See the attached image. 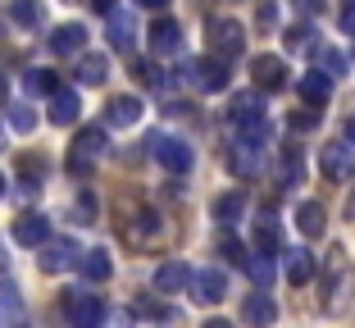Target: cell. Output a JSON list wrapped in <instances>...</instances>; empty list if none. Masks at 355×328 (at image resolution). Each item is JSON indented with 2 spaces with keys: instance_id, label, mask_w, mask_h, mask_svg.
I'll use <instances>...</instances> for the list:
<instances>
[{
  "instance_id": "obj_1",
  "label": "cell",
  "mask_w": 355,
  "mask_h": 328,
  "mask_svg": "<svg viewBox=\"0 0 355 328\" xmlns=\"http://www.w3.org/2000/svg\"><path fill=\"white\" fill-rule=\"evenodd\" d=\"M228 119L237 132H251V137H269V119H264V101L260 92H237V101L228 105Z\"/></svg>"
},
{
  "instance_id": "obj_2",
  "label": "cell",
  "mask_w": 355,
  "mask_h": 328,
  "mask_svg": "<svg viewBox=\"0 0 355 328\" xmlns=\"http://www.w3.org/2000/svg\"><path fill=\"white\" fill-rule=\"evenodd\" d=\"M264 146H269V137L237 132V137H232V150H228V169L237 173V178H255V173L264 169Z\"/></svg>"
},
{
  "instance_id": "obj_3",
  "label": "cell",
  "mask_w": 355,
  "mask_h": 328,
  "mask_svg": "<svg viewBox=\"0 0 355 328\" xmlns=\"http://www.w3.org/2000/svg\"><path fill=\"white\" fill-rule=\"evenodd\" d=\"M123 242L137 246V251H146V246L164 242V219H159L155 210H132L123 219Z\"/></svg>"
},
{
  "instance_id": "obj_4",
  "label": "cell",
  "mask_w": 355,
  "mask_h": 328,
  "mask_svg": "<svg viewBox=\"0 0 355 328\" xmlns=\"http://www.w3.org/2000/svg\"><path fill=\"white\" fill-rule=\"evenodd\" d=\"M101 155H105V128H83V132L73 137V150H69V173L87 178Z\"/></svg>"
},
{
  "instance_id": "obj_5",
  "label": "cell",
  "mask_w": 355,
  "mask_h": 328,
  "mask_svg": "<svg viewBox=\"0 0 355 328\" xmlns=\"http://www.w3.org/2000/svg\"><path fill=\"white\" fill-rule=\"evenodd\" d=\"M64 315L73 328H101L105 324V301L96 292H69L64 297Z\"/></svg>"
},
{
  "instance_id": "obj_6",
  "label": "cell",
  "mask_w": 355,
  "mask_h": 328,
  "mask_svg": "<svg viewBox=\"0 0 355 328\" xmlns=\"http://www.w3.org/2000/svg\"><path fill=\"white\" fill-rule=\"evenodd\" d=\"M146 146H150V155H155L168 173H187V169H191V159H196V155H191V146H187L182 137H164V132H155Z\"/></svg>"
},
{
  "instance_id": "obj_7",
  "label": "cell",
  "mask_w": 355,
  "mask_h": 328,
  "mask_svg": "<svg viewBox=\"0 0 355 328\" xmlns=\"http://www.w3.org/2000/svg\"><path fill=\"white\" fill-rule=\"evenodd\" d=\"M319 169H324L328 182H351L355 178V150L346 146V141H328V146L319 150Z\"/></svg>"
},
{
  "instance_id": "obj_8",
  "label": "cell",
  "mask_w": 355,
  "mask_h": 328,
  "mask_svg": "<svg viewBox=\"0 0 355 328\" xmlns=\"http://www.w3.org/2000/svg\"><path fill=\"white\" fill-rule=\"evenodd\" d=\"M209 37H214V55L219 60H237L246 51V32H241L237 19H214L209 23Z\"/></svg>"
},
{
  "instance_id": "obj_9",
  "label": "cell",
  "mask_w": 355,
  "mask_h": 328,
  "mask_svg": "<svg viewBox=\"0 0 355 328\" xmlns=\"http://www.w3.org/2000/svg\"><path fill=\"white\" fill-rule=\"evenodd\" d=\"M251 78L260 92H282L287 87V64L278 60V55H255L251 60Z\"/></svg>"
},
{
  "instance_id": "obj_10",
  "label": "cell",
  "mask_w": 355,
  "mask_h": 328,
  "mask_svg": "<svg viewBox=\"0 0 355 328\" xmlns=\"http://www.w3.org/2000/svg\"><path fill=\"white\" fill-rule=\"evenodd\" d=\"M191 297L200 301V306H219L223 297H228V278L219 274V269H200V274H191Z\"/></svg>"
},
{
  "instance_id": "obj_11",
  "label": "cell",
  "mask_w": 355,
  "mask_h": 328,
  "mask_svg": "<svg viewBox=\"0 0 355 328\" xmlns=\"http://www.w3.org/2000/svg\"><path fill=\"white\" fill-rule=\"evenodd\" d=\"M191 83H196L200 92H223V87H228V60H219V55L196 60L191 64Z\"/></svg>"
},
{
  "instance_id": "obj_12",
  "label": "cell",
  "mask_w": 355,
  "mask_h": 328,
  "mask_svg": "<svg viewBox=\"0 0 355 328\" xmlns=\"http://www.w3.org/2000/svg\"><path fill=\"white\" fill-rule=\"evenodd\" d=\"M14 242L19 246H42V242H51V219L46 214H19L14 219Z\"/></svg>"
},
{
  "instance_id": "obj_13",
  "label": "cell",
  "mask_w": 355,
  "mask_h": 328,
  "mask_svg": "<svg viewBox=\"0 0 355 328\" xmlns=\"http://www.w3.org/2000/svg\"><path fill=\"white\" fill-rule=\"evenodd\" d=\"M150 51L155 55H178L182 51V28H178V19H155L150 23Z\"/></svg>"
},
{
  "instance_id": "obj_14",
  "label": "cell",
  "mask_w": 355,
  "mask_h": 328,
  "mask_svg": "<svg viewBox=\"0 0 355 328\" xmlns=\"http://www.w3.org/2000/svg\"><path fill=\"white\" fill-rule=\"evenodd\" d=\"M241 319H246L251 328H269L273 319H278V306H273L269 292H251V297L241 301Z\"/></svg>"
},
{
  "instance_id": "obj_15",
  "label": "cell",
  "mask_w": 355,
  "mask_h": 328,
  "mask_svg": "<svg viewBox=\"0 0 355 328\" xmlns=\"http://www.w3.org/2000/svg\"><path fill=\"white\" fill-rule=\"evenodd\" d=\"M78 114H83V101H78V92H69V87L51 92V123H55V128L78 123Z\"/></svg>"
},
{
  "instance_id": "obj_16",
  "label": "cell",
  "mask_w": 355,
  "mask_h": 328,
  "mask_svg": "<svg viewBox=\"0 0 355 328\" xmlns=\"http://www.w3.org/2000/svg\"><path fill=\"white\" fill-rule=\"evenodd\" d=\"M282 274H287V283L305 287L314 274H319V260H314L310 251H287V255H282Z\"/></svg>"
},
{
  "instance_id": "obj_17",
  "label": "cell",
  "mask_w": 355,
  "mask_h": 328,
  "mask_svg": "<svg viewBox=\"0 0 355 328\" xmlns=\"http://www.w3.org/2000/svg\"><path fill=\"white\" fill-rule=\"evenodd\" d=\"M105 19H110V46L128 55V51L137 46V23H132V14H123V10H110Z\"/></svg>"
},
{
  "instance_id": "obj_18",
  "label": "cell",
  "mask_w": 355,
  "mask_h": 328,
  "mask_svg": "<svg viewBox=\"0 0 355 328\" xmlns=\"http://www.w3.org/2000/svg\"><path fill=\"white\" fill-rule=\"evenodd\" d=\"M187 283H191V269L182 265V260H164V265L155 269V292H187Z\"/></svg>"
},
{
  "instance_id": "obj_19",
  "label": "cell",
  "mask_w": 355,
  "mask_h": 328,
  "mask_svg": "<svg viewBox=\"0 0 355 328\" xmlns=\"http://www.w3.org/2000/svg\"><path fill=\"white\" fill-rule=\"evenodd\" d=\"M73 260H78L73 242H64V237H60V242H42V269H46V274H64Z\"/></svg>"
},
{
  "instance_id": "obj_20",
  "label": "cell",
  "mask_w": 355,
  "mask_h": 328,
  "mask_svg": "<svg viewBox=\"0 0 355 328\" xmlns=\"http://www.w3.org/2000/svg\"><path fill=\"white\" fill-rule=\"evenodd\" d=\"M87 46V28L83 23H60V28L51 32V51L55 55H78Z\"/></svg>"
},
{
  "instance_id": "obj_21",
  "label": "cell",
  "mask_w": 355,
  "mask_h": 328,
  "mask_svg": "<svg viewBox=\"0 0 355 328\" xmlns=\"http://www.w3.org/2000/svg\"><path fill=\"white\" fill-rule=\"evenodd\" d=\"M328 96H333V78H324L319 69H310V74L301 78V101L319 110V105H328Z\"/></svg>"
},
{
  "instance_id": "obj_22",
  "label": "cell",
  "mask_w": 355,
  "mask_h": 328,
  "mask_svg": "<svg viewBox=\"0 0 355 328\" xmlns=\"http://www.w3.org/2000/svg\"><path fill=\"white\" fill-rule=\"evenodd\" d=\"M105 119L114 128H132L137 119H141V101H137V96H114V101L105 105Z\"/></svg>"
},
{
  "instance_id": "obj_23",
  "label": "cell",
  "mask_w": 355,
  "mask_h": 328,
  "mask_svg": "<svg viewBox=\"0 0 355 328\" xmlns=\"http://www.w3.org/2000/svg\"><path fill=\"white\" fill-rule=\"evenodd\" d=\"M78 269H83L87 283H105V278L114 274V265H110V251H78Z\"/></svg>"
},
{
  "instance_id": "obj_24",
  "label": "cell",
  "mask_w": 355,
  "mask_h": 328,
  "mask_svg": "<svg viewBox=\"0 0 355 328\" xmlns=\"http://www.w3.org/2000/svg\"><path fill=\"white\" fill-rule=\"evenodd\" d=\"M296 228H301L305 237H319V233L328 228L324 205H319V201H301V205H296Z\"/></svg>"
},
{
  "instance_id": "obj_25",
  "label": "cell",
  "mask_w": 355,
  "mask_h": 328,
  "mask_svg": "<svg viewBox=\"0 0 355 328\" xmlns=\"http://www.w3.org/2000/svg\"><path fill=\"white\" fill-rule=\"evenodd\" d=\"M110 78V55H83L78 60V83L83 87H101Z\"/></svg>"
},
{
  "instance_id": "obj_26",
  "label": "cell",
  "mask_w": 355,
  "mask_h": 328,
  "mask_svg": "<svg viewBox=\"0 0 355 328\" xmlns=\"http://www.w3.org/2000/svg\"><path fill=\"white\" fill-rule=\"evenodd\" d=\"M241 214H246V196H241V191H223L219 201H214V219H219L223 228H232Z\"/></svg>"
},
{
  "instance_id": "obj_27",
  "label": "cell",
  "mask_w": 355,
  "mask_h": 328,
  "mask_svg": "<svg viewBox=\"0 0 355 328\" xmlns=\"http://www.w3.org/2000/svg\"><path fill=\"white\" fill-rule=\"evenodd\" d=\"M255 246H260L264 255H273V251L282 246V228L273 223V214H269V210H264L260 219H255Z\"/></svg>"
},
{
  "instance_id": "obj_28",
  "label": "cell",
  "mask_w": 355,
  "mask_h": 328,
  "mask_svg": "<svg viewBox=\"0 0 355 328\" xmlns=\"http://www.w3.org/2000/svg\"><path fill=\"white\" fill-rule=\"evenodd\" d=\"M0 328H23V301L10 283L0 287Z\"/></svg>"
},
{
  "instance_id": "obj_29",
  "label": "cell",
  "mask_w": 355,
  "mask_h": 328,
  "mask_svg": "<svg viewBox=\"0 0 355 328\" xmlns=\"http://www.w3.org/2000/svg\"><path fill=\"white\" fill-rule=\"evenodd\" d=\"M10 19L19 28H37L46 19V10H42V0H10Z\"/></svg>"
},
{
  "instance_id": "obj_30",
  "label": "cell",
  "mask_w": 355,
  "mask_h": 328,
  "mask_svg": "<svg viewBox=\"0 0 355 328\" xmlns=\"http://www.w3.org/2000/svg\"><path fill=\"white\" fill-rule=\"evenodd\" d=\"M23 87H28V96H51V92H60V78L51 69H28Z\"/></svg>"
},
{
  "instance_id": "obj_31",
  "label": "cell",
  "mask_w": 355,
  "mask_h": 328,
  "mask_svg": "<svg viewBox=\"0 0 355 328\" xmlns=\"http://www.w3.org/2000/svg\"><path fill=\"white\" fill-rule=\"evenodd\" d=\"M246 269H251V278H255L260 287H269V283H273V255H264V251L246 255Z\"/></svg>"
},
{
  "instance_id": "obj_32",
  "label": "cell",
  "mask_w": 355,
  "mask_h": 328,
  "mask_svg": "<svg viewBox=\"0 0 355 328\" xmlns=\"http://www.w3.org/2000/svg\"><path fill=\"white\" fill-rule=\"evenodd\" d=\"M132 74H137V83H146V87H168V78L159 74L150 60H137V64H132Z\"/></svg>"
},
{
  "instance_id": "obj_33",
  "label": "cell",
  "mask_w": 355,
  "mask_h": 328,
  "mask_svg": "<svg viewBox=\"0 0 355 328\" xmlns=\"http://www.w3.org/2000/svg\"><path fill=\"white\" fill-rule=\"evenodd\" d=\"M10 128H14V132H32V128H37L32 105H10Z\"/></svg>"
},
{
  "instance_id": "obj_34",
  "label": "cell",
  "mask_w": 355,
  "mask_h": 328,
  "mask_svg": "<svg viewBox=\"0 0 355 328\" xmlns=\"http://www.w3.org/2000/svg\"><path fill=\"white\" fill-rule=\"evenodd\" d=\"M324 78H342L346 74V55L342 51H324V69H319Z\"/></svg>"
},
{
  "instance_id": "obj_35",
  "label": "cell",
  "mask_w": 355,
  "mask_h": 328,
  "mask_svg": "<svg viewBox=\"0 0 355 328\" xmlns=\"http://www.w3.org/2000/svg\"><path fill=\"white\" fill-rule=\"evenodd\" d=\"M219 251H223V255H228L232 265H246V255H251V251H246V246H241V242H237V237H223V242H219Z\"/></svg>"
},
{
  "instance_id": "obj_36",
  "label": "cell",
  "mask_w": 355,
  "mask_h": 328,
  "mask_svg": "<svg viewBox=\"0 0 355 328\" xmlns=\"http://www.w3.org/2000/svg\"><path fill=\"white\" fill-rule=\"evenodd\" d=\"M314 46V32L310 28H287V51H305Z\"/></svg>"
},
{
  "instance_id": "obj_37",
  "label": "cell",
  "mask_w": 355,
  "mask_h": 328,
  "mask_svg": "<svg viewBox=\"0 0 355 328\" xmlns=\"http://www.w3.org/2000/svg\"><path fill=\"white\" fill-rule=\"evenodd\" d=\"M314 123H319V110H314V105H305V110H296V114H292L296 132H305V128H314Z\"/></svg>"
},
{
  "instance_id": "obj_38",
  "label": "cell",
  "mask_w": 355,
  "mask_h": 328,
  "mask_svg": "<svg viewBox=\"0 0 355 328\" xmlns=\"http://www.w3.org/2000/svg\"><path fill=\"white\" fill-rule=\"evenodd\" d=\"M92 219H96V201L83 191V196H78V223H92Z\"/></svg>"
},
{
  "instance_id": "obj_39",
  "label": "cell",
  "mask_w": 355,
  "mask_h": 328,
  "mask_svg": "<svg viewBox=\"0 0 355 328\" xmlns=\"http://www.w3.org/2000/svg\"><path fill=\"white\" fill-rule=\"evenodd\" d=\"M19 169H23V178H32V173L42 178V173H46V159H32V155H23V159H19Z\"/></svg>"
},
{
  "instance_id": "obj_40",
  "label": "cell",
  "mask_w": 355,
  "mask_h": 328,
  "mask_svg": "<svg viewBox=\"0 0 355 328\" xmlns=\"http://www.w3.org/2000/svg\"><path fill=\"white\" fill-rule=\"evenodd\" d=\"M342 32H346V37H355V0H346V5H342Z\"/></svg>"
},
{
  "instance_id": "obj_41",
  "label": "cell",
  "mask_w": 355,
  "mask_h": 328,
  "mask_svg": "<svg viewBox=\"0 0 355 328\" xmlns=\"http://www.w3.org/2000/svg\"><path fill=\"white\" fill-rule=\"evenodd\" d=\"M342 141H346V146H355V114L346 119V128H342Z\"/></svg>"
},
{
  "instance_id": "obj_42",
  "label": "cell",
  "mask_w": 355,
  "mask_h": 328,
  "mask_svg": "<svg viewBox=\"0 0 355 328\" xmlns=\"http://www.w3.org/2000/svg\"><path fill=\"white\" fill-rule=\"evenodd\" d=\"M296 5H301V10H310V14H319V10H324V0H296Z\"/></svg>"
},
{
  "instance_id": "obj_43",
  "label": "cell",
  "mask_w": 355,
  "mask_h": 328,
  "mask_svg": "<svg viewBox=\"0 0 355 328\" xmlns=\"http://www.w3.org/2000/svg\"><path fill=\"white\" fill-rule=\"evenodd\" d=\"M92 10H101V14H110V10H114V0H92Z\"/></svg>"
},
{
  "instance_id": "obj_44",
  "label": "cell",
  "mask_w": 355,
  "mask_h": 328,
  "mask_svg": "<svg viewBox=\"0 0 355 328\" xmlns=\"http://www.w3.org/2000/svg\"><path fill=\"white\" fill-rule=\"evenodd\" d=\"M200 328H232V324H228V319H205Z\"/></svg>"
},
{
  "instance_id": "obj_45",
  "label": "cell",
  "mask_w": 355,
  "mask_h": 328,
  "mask_svg": "<svg viewBox=\"0 0 355 328\" xmlns=\"http://www.w3.org/2000/svg\"><path fill=\"white\" fill-rule=\"evenodd\" d=\"M137 5H146V10H164L168 0H137Z\"/></svg>"
},
{
  "instance_id": "obj_46",
  "label": "cell",
  "mask_w": 355,
  "mask_h": 328,
  "mask_svg": "<svg viewBox=\"0 0 355 328\" xmlns=\"http://www.w3.org/2000/svg\"><path fill=\"white\" fill-rule=\"evenodd\" d=\"M0 101H5V74H0Z\"/></svg>"
},
{
  "instance_id": "obj_47",
  "label": "cell",
  "mask_w": 355,
  "mask_h": 328,
  "mask_svg": "<svg viewBox=\"0 0 355 328\" xmlns=\"http://www.w3.org/2000/svg\"><path fill=\"white\" fill-rule=\"evenodd\" d=\"M351 219H355V191H351Z\"/></svg>"
},
{
  "instance_id": "obj_48",
  "label": "cell",
  "mask_w": 355,
  "mask_h": 328,
  "mask_svg": "<svg viewBox=\"0 0 355 328\" xmlns=\"http://www.w3.org/2000/svg\"><path fill=\"white\" fill-rule=\"evenodd\" d=\"M0 196H5V173H0Z\"/></svg>"
}]
</instances>
